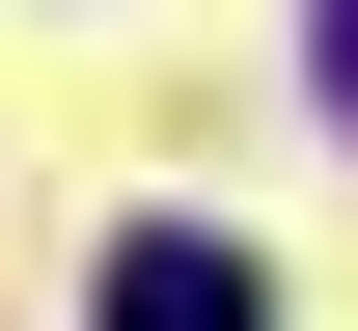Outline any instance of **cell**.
<instances>
[{
    "instance_id": "6da1fadb",
    "label": "cell",
    "mask_w": 358,
    "mask_h": 331,
    "mask_svg": "<svg viewBox=\"0 0 358 331\" xmlns=\"http://www.w3.org/2000/svg\"><path fill=\"white\" fill-rule=\"evenodd\" d=\"M110 331H275V276H248L221 221H138L110 248Z\"/></svg>"
},
{
    "instance_id": "7a4b0ae2",
    "label": "cell",
    "mask_w": 358,
    "mask_h": 331,
    "mask_svg": "<svg viewBox=\"0 0 358 331\" xmlns=\"http://www.w3.org/2000/svg\"><path fill=\"white\" fill-rule=\"evenodd\" d=\"M331 111H358V0H331Z\"/></svg>"
}]
</instances>
